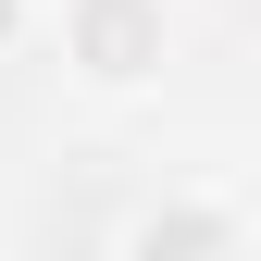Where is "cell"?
Masks as SVG:
<instances>
[{
    "instance_id": "cell-1",
    "label": "cell",
    "mask_w": 261,
    "mask_h": 261,
    "mask_svg": "<svg viewBox=\"0 0 261 261\" xmlns=\"http://www.w3.org/2000/svg\"><path fill=\"white\" fill-rule=\"evenodd\" d=\"M38 38L75 100L124 112V100H162L174 75V0H38Z\"/></svg>"
},
{
    "instance_id": "cell-3",
    "label": "cell",
    "mask_w": 261,
    "mask_h": 261,
    "mask_svg": "<svg viewBox=\"0 0 261 261\" xmlns=\"http://www.w3.org/2000/svg\"><path fill=\"white\" fill-rule=\"evenodd\" d=\"M25 25H38V0H0V50H13V38H25Z\"/></svg>"
},
{
    "instance_id": "cell-2",
    "label": "cell",
    "mask_w": 261,
    "mask_h": 261,
    "mask_svg": "<svg viewBox=\"0 0 261 261\" xmlns=\"http://www.w3.org/2000/svg\"><path fill=\"white\" fill-rule=\"evenodd\" d=\"M112 261H249V199H237L224 174H174L162 199L124 212Z\"/></svg>"
}]
</instances>
